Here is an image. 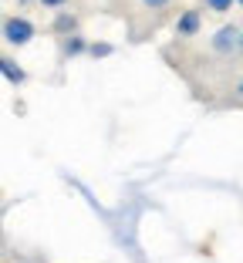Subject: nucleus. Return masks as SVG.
<instances>
[{
    "instance_id": "obj_7",
    "label": "nucleus",
    "mask_w": 243,
    "mask_h": 263,
    "mask_svg": "<svg viewBox=\"0 0 243 263\" xmlns=\"http://www.w3.org/2000/svg\"><path fill=\"white\" fill-rule=\"evenodd\" d=\"M88 54H91V58H111V54H115V47H111L108 41H95V44L88 47Z\"/></svg>"
},
{
    "instance_id": "obj_12",
    "label": "nucleus",
    "mask_w": 243,
    "mask_h": 263,
    "mask_svg": "<svg viewBox=\"0 0 243 263\" xmlns=\"http://www.w3.org/2000/svg\"><path fill=\"white\" fill-rule=\"evenodd\" d=\"M21 4H31V0H21Z\"/></svg>"
},
{
    "instance_id": "obj_5",
    "label": "nucleus",
    "mask_w": 243,
    "mask_h": 263,
    "mask_svg": "<svg viewBox=\"0 0 243 263\" xmlns=\"http://www.w3.org/2000/svg\"><path fill=\"white\" fill-rule=\"evenodd\" d=\"M0 71H4V78H7L10 85H24V81H27L24 68L14 61V58H0Z\"/></svg>"
},
{
    "instance_id": "obj_10",
    "label": "nucleus",
    "mask_w": 243,
    "mask_h": 263,
    "mask_svg": "<svg viewBox=\"0 0 243 263\" xmlns=\"http://www.w3.org/2000/svg\"><path fill=\"white\" fill-rule=\"evenodd\" d=\"M38 4H41V7H47V10H61L68 0H38Z\"/></svg>"
},
{
    "instance_id": "obj_9",
    "label": "nucleus",
    "mask_w": 243,
    "mask_h": 263,
    "mask_svg": "<svg viewBox=\"0 0 243 263\" xmlns=\"http://www.w3.org/2000/svg\"><path fill=\"white\" fill-rule=\"evenodd\" d=\"M142 4H145L149 10H162V7H169L173 0H142Z\"/></svg>"
},
{
    "instance_id": "obj_6",
    "label": "nucleus",
    "mask_w": 243,
    "mask_h": 263,
    "mask_svg": "<svg viewBox=\"0 0 243 263\" xmlns=\"http://www.w3.org/2000/svg\"><path fill=\"white\" fill-rule=\"evenodd\" d=\"M74 27H78L74 14H68V10H58V17H54V31H58V34H74Z\"/></svg>"
},
{
    "instance_id": "obj_1",
    "label": "nucleus",
    "mask_w": 243,
    "mask_h": 263,
    "mask_svg": "<svg viewBox=\"0 0 243 263\" xmlns=\"http://www.w3.org/2000/svg\"><path fill=\"white\" fill-rule=\"evenodd\" d=\"M31 37H34V24L27 21V17L10 14L7 21H4V41H7L10 47H24V44H31Z\"/></svg>"
},
{
    "instance_id": "obj_4",
    "label": "nucleus",
    "mask_w": 243,
    "mask_h": 263,
    "mask_svg": "<svg viewBox=\"0 0 243 263\" xmlns=\"http://www.w3.org/2000/svg\"><path fill=\"white\" fill-rule=\"evenodd\" d=\"M88 47H91V44H88V41L81 37L78 31H74V34H64V44H61L64 58H78V54H85Z\"/></svg>"
},
{
    "instance_id": "obj_8",
    "label": "nucleus",
    "mask_w": 243,
    "mask_h": 263,
    "mask_svg": "<svg viewBox=\"0 0 243 263\" xmlns=\"http://www.w3.org/2000/svg\"><path fill=\"white\" fill-rule=\"evenodd\" d=\"M206 10H213V14H227V10H233L236 0H203Z\"/></svg>"
},
{
    "instance_id": "obj_2",
    "label": "nucleus",
    "mask_w": 243,
    "mask_h": 263,
    "mask_svg": "<svg viewBox=\"0 0 243 263\" xmlns=\"http://www.w3.org/2000/svg\"><path fill=\"white\" fill-rule=\"evenodd\" d=\"M243 41V31L236 27V24H227V27H220L216 31V37L210 41V47L216 51V54H230V51H236Z\"/></svg>"
},
{
    "instance_id": "obj_13",
    "label": "nucleus",
    "mask_w": 243,
    "mask_h": 263,
    "mask_svg": "<svg viewBox=\"0 0 243 263\" xmlns=\"http://www.w3.org/2000/svg\"><path fill=\"white\" fill-rule=\"evenodd\" d=\"M236 4H243V0H236Z\"/></svg>"
},
{
    "instance_id": "obj_3",
    "label": "nucleus",
    "mask_w": 243,
    "mask_h": 263,
    "mask_svg": "<svg viewBox=\"0 0 243 263\" xmlns=\"http://www.w3.org/2000/svg\"><path fill=\"white\" fill-rule=\"evenodd\" d=\"M199 24H203L199 10H182V14L176 17V37H196Z\"/></svg>"
},
{
    "instance_id": "obj_14",
    "label": "nucleus",
    "mask_w": 243,
    "mask_h": 263,
    "mask_svg": "<svg viewBox=\"0 0 243 263\" xmlns=\"http://www.w3.org/2000/svg\"><path fill=\"white\" fill-rule=\"evenodd\" d=\"M240 47H243V41H240Z\"/></svg>"
},
{
    "instance_id": "obj_11",
    "label": "nucleus",
    "mask_w": 243,
    "mask_h": 263,
    "mask_svg": "<svg viewBox=\"0 0 243 263\" xmlns=\"http://www.w3.org/2000/svg\"><path fill=\"white\" fill-rule=\"evenodd\" d=\"M240 95H243V81H240Z\"/></svg>"
}]
</instances>
